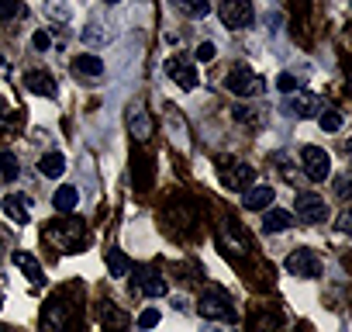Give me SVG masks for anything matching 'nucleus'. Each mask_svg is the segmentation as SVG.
Instances as JSON below:
<instances>
[{
    "label": "nucleus",
    "mask_w": 352,
    "mask_h": 332,
    "mask_svg": "<svg viewBox=\"0 0 352 332\" xmlns=\"http://www.w3.org/2000/svg\"><path fill=\"white\" fill-rule=\"evenodd\" d=\"M42 236H45V242L56 246L59 253H80V249L90 242V232H87V225H83L80 218H56V222L45 225Z\"/></svg>",
    "instance_id": "f257e3e1"
},
{
    "label": "nucleus",
    "mask_w": 352,
    "mask_h": 332,
    "mask_svg": "<svg viewBox=\"0 0 352 332\" xmlns=\"http://www.w3.org/2000/svg\"><path fill=\"white\" fill-rule=\"evenodd\" d=\"M218 180H221L228 191L242 194V191H249V187H252L256 170H252L249 163L235 159V156H218Z\"/></svg>",
    "instance_id": "f03ea898"
},
{
    "label": "nucleus",
    "mask_w": 352,
    "mask_h": 332,
    "mask_svg": "<svg viewBox=\"0 0 352 332\" xmlns=\"http://www.w3.org/2000/svg\"><path fill=\"white\" fill-rule=\"evenodd\" d=\"M76 318H80V304H73V301H66V298L59 294V298H52V301L45 304L42 325H45V332H73Z\"/></svg>",
    "instance_id": "7ed1b4c3"
},
{
    "label": "nucleus",
    "mask_w": 352,
    "mask_h": 332,
    "mask_svg": "<svg viewBox=\"0 0 352 332\" xmlns=\"http://www.w3.org/2000/svg\"><path fill=\"white\" fill-rule=\"evenodd\" d=\"M197 311L211 322H239V308L232 304V298L225 291H204V298L197 301Z\"/></svg>",
    "instance_id": "20e7f679"
},
{
    "label": "nucleus",
    "mask_w": 352,
    "mask_h": 332,
    "mask_svg": "<svg viewBox=\"0 0 352 332\" xmlns=\"http://www.w3.org/2000/svg\"><path fill=\"white\" fill-rule=\"evenodd\" d=\"M218 18H221L225 28L239 32V28H249L256 21V8H252V0H221Z\"/></svg>",
    "instance_id": "39448f33"
},
{
    "label": "nucleus",
    "mask_w": 352,
    "mask_h": 332,
    "mask_svg": "<svg viewBox=\"0 0 352 332\" xmlns=\"http://www.w3.org/2000/svg\"><path fill=\"white\" fill-rule=\"evenodd\" d=\"M300 166H304V177L314 180V184L331 177V156L321 145H304L300 149Z\"/></svg>",
    "instance_id": "423d86ee"
},
{
    "label": "nucleus",
    "mask_w": 352,
    "mask_h": 332,
    "mask_svg": "<svg viewBox=\"0 0 352 332\" xmlns=\"http://www.w3.org/2000/svg\"><path fill=\"white\" fill-rule=\"evenodd\" d=\"M225 87H228L232 94H239V97H259V94L266 90V80H263L259 73H252L249 66H235V70L225 76Z\"/></svg>",
    "instance_id": "0eeeda50"
},
{
    "label": "nucleus",
    "mask_w": 352,
    "mask_h": 332,
    "mask_svg": "<svg viewBox=\"0 0 352 332\" xmlns=\"http://www.w3.org/2000/svg\"><path fill=\"white\" fill-rule=\"evenodd\" d=\"M294 211H297V218H300L304 225H321V222H328V205H324V198H318V194H311V191H297V194H294Z\"/></svg>",
    "instance_id": "6e6552de"
},
{
    "label": "nucleus",
    "mask_w": 352,
    "mask_h": 332,
    "mask_svg": "<svg viewBox=\"0 0 352 332\" xmlns=\"http://www.w3.org/2000/svg\"><path fill=\"white\" fill-rule=\"evenodd\" d=\"M283 267H287L290 277H300V280H314V277L321 273V260H318V253L307 249V246H297V249L287 256Z\"/></svg>",
    "instance_id": "1a4fd4ad"
},
{
    "label": "nucleus",
    "mask_w": 352,
    "mask_h": 332,
    "mask_svg": "<svg viewBox=\"0 0 352 332\" xmlns=\"http://www.w3.org/2000/svg\"><path fill=\"white\" fill-rule=\"evenodd\" d=\"M131 291H135V294H145V298H162V294H166V280L159 277V270L138 267V270H135V280H131Z\"/></svg>",
    "instance_id": "9d476101"
},
{
    "label": "nucleus",
    "mask_w": 352,
    "mask_h": 332,
    "mask_svg": "<svg viewBox=\"0 0 352 332\" xmlns=\"http://www.w3.org/2000/svg\"><path fill=\"white\" fill-rule=\"evenodd\" d=\"M166 76H169L176 87H184V90H194V87H197V70H194V63H187L184 56L166 59Z\"/></svg>",
    "instance_id": "9b49d317"
},
{
    "label": "nucleus",
    "mask_w": 352,
    "mask_h": 332,
    "mask_svg": "<svg viewBox=\"0 0 352 332\" xmlns=\"http://www.w3.org/2000/svg\"><path fill=\"white\" fill-rule=\"evenodd\" d=\"M273 198H276V191L270 184H252L249 191H242V208L245 211H266L273 205Z\"/></svg>",
    "instance_id": "f8f14e48"
},
{
    "label": "nucleus",
    "mask_w": 352,
    "mask_h": 332,
    "mask_svg": "<svg viewBox=\"0 0 352 332\" xmlns=\"http://www.w3.org/2000/svg\"><path fill=\"white\" fill-rule=\"evenodd\" d=\"M287 111L297 114V118H314L321 111V101L311 94V90H294L290 101H287Z\"/></svg>",
    "instance_id": "ddd939ff"
},
{
    "label": "nucleus",
    "mask_w": 352,
    "mask_h": 332,
    "mask_svg": "<svg viewBox=\"0 0 352 332\" xmlns=\"http://www.w3.org/2000/svg\"><path fill=\"white\" fill-rule=\"evenodd\" d=\"M25 87H28L32 94H38V97H56V80H52V73H45V70H28V73H25Z\"/></svg>",
    "instance_id": "4468645a"
},
{
    "label": "nucleus",
    "mask_w": 352,
    "mask_h": 332,
    "mask_svg": "<svg viewBox=\"0 0 352 332\" xmlns=\"http://www.w3.org/2000/svg\"><path fill=\"white\" fill-rule=\"evenodd\" d=\"M128 128H131V138H135V142H148V138H152V118H148V111H145V107H131Z\"/></svg>",
    "instance_id": "2eb2a0df"
},
{
    "label": "nucleus",
    "mask_w": 352,
    "mask_h": 332,
    "mask_svg": "<svg viewBox=\"0 0 352 332\" xmlns=\"http://www.w3.org/2000/svg\"><path fill=\"white\" fill-rule=\"evenodd\" d=\"M294 225V215L283 211V208H266L263 215V232H287Z\"/></svg>",
    "instance_id": "dca6fc26"
},
{
    "label": "nucleus",
    "mask_w": 352,
    "mask_h": 332,
    "mask_svg": "<svg viewBox=\"0 0 352 332\" xmlns=\"http://www.w3.org/2000/svg\"><path fill=\"white\" fill-rule=\"evenodd\" d=\"M14 267H18V270H21V273H25V277H28L35 287L45 280V277H42V263H38L32 253H21V249H18V253H14Z\"/></svg>",
    "instance_id": "f3484780"
},
{
    "label": "nucleus",
    "mask_w": 352,
    "mask_h": 332,
    "mask_svg": "<svg viewBox=\"0 0 352 332\" xmlns=\"http://www.w3.org/2000/svg\"><path fill=\"white\" fill-rule=\"evenodd\" d=\"M63 170H66V156H63V152H45V156L38 159V174L49 177V180L63 177Z\"/></svg>",
    "instance_id": "a211bd4d"
},
{
    "label": "nucleus",
    "mask_w": 352,
    "mask_h": 332,
    "mask_svg": "<svg viewBox=\"0 0 352 332\" xmlns=\"http://www.w3.org/2000/svg\"><path fill=\"white\" fill-rule=\"evenodd\" d=\"M73 73H80V76H100V73H104V59L83 52V56L73 59Z\"/></svg>",
    "instance_id": "6ab92c4d"
},
{
    "label": "nucleus",
    "mask_w": 352,
    "mask_h": 332,
    "mask_svg": "<svg viewBox=\"0 0 352 332\" xmlns=\"http://www.w3.org/2000/svg\"><path fill=\"white\" fill-rule=\"evenodd\" d=\"M52 205H56V211L69 215V211H76V208H80V191H76V187H59V191H56V198H52Z\"/></svg>",
    "instance_id": "aec40b11"
},
{
    "label": "nucleus",
    "mask_w": 352,
    "mask_h": 332,
    "mask_svg": "<svg viewBox=\"0 0 352 332\" xmlns=\"http://www.w3.org/2000/svg\"><path fill=\"white\" fill-rule=\"evenodd\" d=\"M173 8L187 14V18H208L211 14V0H173Z\"/></svg>",
    "instance_id": "412c9836"
},
{
    "label": "nucleus",
    "mask_w": 352,
    "mask_h": 332,
    "mask_svg": "<svg viewBox=\"0 0 352 332\" xmlns=\"http://www.w3.org/2000/svg\"><path fill=\"white\" fill-rule=\"evenodd\" d=\"M4 211H8V218L18 222V225H28V222H32V211H28V205H25L18 194H11V198L4 201Z\"/></svg>",
    "instance_id": "4be33fe9"
},
{
    "label": "nucleus",
    "mask_w": 352,
    "mask_h": 332,
    "mask_svg": "<svg viewBox=\"0 0 352 332\" xmlns=\"http://www.w3.org/2000/svg\"><path fill=\"white\" fill-rule=\"evenodd\" d=\"M104 260H107V273H111V277H124V273H128V256H124L121 249H107Z\"/></svg>",
    "instance_id": "5701e85b"
},
{
    "label": "nucleus",
    "mask_w": 352,
    "mask_h": 332,
    "mask_svg": "<svg viewBox=\"0 0 352 332\" xmlns=\"http://www.w3.org/2000/svg\"><path fill=\"white\" fill-rule=\"evenodd\" d=\"M45 18H52V21L66 25V21L73 18V11H69L66 0H45Z\"/></svg>",
    "instance_id": "b1692460"
},
{
    "label": "nucleus",
    "mask_w": 352,
    "mask_h": 332,
    "mask_svg": "<svg viewBox=\"0 0 352 332\" xmlns=\"http://www.w3.org/2000/svg\"><path fill=\"white\" fill-rule=\"evenodd\" d=\"M18 174H21L18 159H14L11 152H0V180H4V184H11V180H18Z\"/></svg>",
    "instance_id": "393cba45"
},
{
    "label": "nucleus",
    "mask_w": 352,
    "mask_h": 332,
    "mask_svg": "<svg viewBox=\"0 0 352 332\" xmlns=\"http://www.w3.org/2000/svg\"><path fill=\"white\" fill-rule=\"evenodd\" d=\"M318 125H321L324 132H338V128H342V114H338L335 107H321V114H318Z\"/></svg>",
    "instance_id": "a878e982"
},
{
    "label": "nucleus",
    "mask_w": 352,
    "mask_h": 332,
    "mask_svg": "<svg viewBox=\"0 0 352 332\" xmlns=\"http://www.w3.org/2000/svg\"><path fill=\"white\" fill-rule=\"evenodd\" d=\"M18 14H25L21 0H0V21H14Z\"/></svg>",
    "instance_id": "bb28decb"
},
{
    "label": "nucleus",
    "mask_w": 352,
    "mask_h": 332,
    "mask_svg": "<svg viewBox=\"0 0 352 332\" xmlns=\"http://www.w3.org/2000/svg\"><path fill=\"white\" fill-rule=\"evenodd\" d=\"M148 180H152L148 159H138V163H135V187H138V191H145V187H148Z\"/></svg>",
    "instance_id": "cd10ccee"
},
{
    "label": "nucleus",
    "mask_w": 352,
    "mask_h": 332,
    "mask_svg": "<svg viewBox=\"0 0 352 332\" xmlns=\"http://www.w3.org/2000/svg\"><path fill=\"white\" fill-rule=\"evenodd\" d=\"M107 39H111V35H107V32H97V25L83 28V42H87V45H104Z\"/></svg>",
    "instance_id": "c85d7f7f"
},
{
    "label": "nucleus",
    "mask_w": 352,
    "mask_h": 332,
    "mask_svg": "<svg viewBox=\"0 0 352 332\" xmlns=\"http://www.w3.org/2000/svg\"><path fill=\"white\" fill-rule=\"evenodd\" d=\"M276 87H280L283 94H294V90H300V87H297V76H294V73H280V76H276Z\"/></svg>",
    "instance_id": "c756f323"
},
{
    "label": "nucleus",
    "mask_w": 352,
    "mask_h": 332,
    "mask_svg": "<svg viewBox=\"0 0 352 332\" xmlns=\"http://www.w3.org/2000/svg\"><path fill=\"white\" fill-rule=\"evenodd\" d=\"M155 325H159V311L155 308H145L138 315V329H155Z\"/></svg>",
    "instance_id": "7c9ffc66"
},
{
    "label": "nucleus",
    "mask_w": 352,
    "mask_h": 332,
    "mask_svg": "<svg viewBox=\"0 0 352 332\" xmlns=\"http://www.w3.org/2000/svg\"><path fill=\"white\" fill-rule=\"evenodd\" d=\"M214 56H218V45H214V42H201V45H197V59H201V63H211Z\"/></svg>",
    "instance_id": "2f4dec72"
},
{
    "label": "nucleus",
    "mask_w": 352,
    "mask_h": 332,
    "mask_svg": "<svg viewBox=\"0 0 352 332\" xmlns=\"http://www.w3.org/2000/svg\"><path fill=\"white\" fill-rule=\"evenodd\" d=\"M32 45H35V49H38V52H45V49H49V45H52V39H49V35H45V32H35V35H32Z\"/></svg>",
    "instance_id": "473e14b6"
},
{
    "label": "nucleus",
    "mask_w": 352,
    "mask_h": 332,
    "mask_svg": "<svg viewBox=\"0 0 352 332\" xmlns=\"http://www.w3.org/2000/svg\"><path fill=\"white\" fill-rule=\"evenodd\" d=\"M338 232H349V211L338 215Z\"/></svg>",
    "instance_id": "72a5a7b5"
},
{
    "label": "nucleus",
    "mask_w": 352,
    "mask_h": 332,
    "mask_svg": "<svg viewBox=\"0 0 352 332\" xmlns=\"http://www.w3.org/2000/svg\"><path fill=\"white\" fill-rule=\"evenodd\" d=\"M0 114H11V107H8V101L0 97Z\"/></svg>",
    "instance_id": "f704fd0d"
},
{
    "label": "nucleus",
    "mask_w": 352,
    "mask_h": 332,
    "mask_svg": "<svg viewBox=\"0 0 352 332\" xmlns=\"http://www.w3.org/2000/svg\"><path fill=\"white\" fill-rule=\"evenodd\" d=\"M0 332H14V329H8V325H0Z\"/></svg>",
    "instance_id": "c9c22d12"
},
{
    "label": "nucleus",
    "mask_w": 352,
    "mask_h": 332,
    "mask_svg": "<svg viewBox=\"0 0 352 332\" xmlns=\"http://www.w3.org/2000/svg\"><path fill=\"white\" fill-rule=\"evenodd\" d=\"M104 4H121V0H104Z\"/></svg>",
    "instance_id": "e433bc0d"
},
{
    "label": "nucleus",
    "mask_w": 352,
    "mask_h": 332,
    "mask_svg": "<svg viewBox=\"0 0 352 332\" xmlns=\"http://www.w3.org/2000/svg\"><path fill=\"white\" fill-rule=\"evenodd\" d=\"M0 70H4V56H0Z\"/></svg>",
    "instance_id": "4c0bfd02"
},
{
    "label": "nucleus",
    "mask_w": 352,
    "mask_h": 332,
    "mask_svg": "<svg viewBox=\"0 0 352 332\" xmlns=\"http://www.w3.org/2000/svg\"><path fill=\"white\" fill-rule=\"evenodd\" d=\"M0 304H4V298H0Z\"/></svg>",
    "instance_id": "58836bf2"
}]
</instances>
